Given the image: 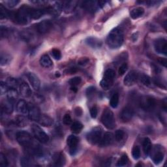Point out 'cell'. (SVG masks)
Instances as JSON below:
<instances>
[{"instance_id":"6da1fadb","label":"cell","mask_w":167,"mask_h":167,"mask_svg":"<svg viewBox=\"0 0 167 167\" xmlns=\"http://www.w3.org/2000/svg\"><path fill=\"white\" fill-rule=\"evenodd\" d=\"M123 33L121 29L116 28L113 29L107 37L106 42L108 46L112 49H117L120 48L123 42Z\"/></svg>"},{"instance_id":"7a4b0ae2","label":"cell","mask_w":167,"mask_h":167,"mask_svg":"<svg viewBox=\"0 0 167 167\" xmlns=\"http://www.w3.org/2000/svg\"><path fill=\"white\" fill-rule=\"evenodd\" d=\"M31 8L23 5L16 13H11L10 18L14 20L17 23L20 24H28L31 18Z\"/></svg>"},{"instance_id":"3957f363","label":"cell","mask_w":167,"mask_h":167,"mask_svg":"<svg viewBox=\"0 0 167 167\" xmlns=\"http://www.w3.org/2000/svg\"><path fill=\"white\" fill-rule=\"evenodd\" d=\"M101 122L108 129H113L116 127V120L114 113L109 109H106L102 114Z\"/></svg>"},{"instance_id":"277c9868","label":"cell","mask_w":167,"mask_h":167,"mask_svg":"<svg viewBox=\"0 0 167 167\" xmlns=\"http://www.w3.org/2000/svg\"><path fill=\"white\" fill-rule=\"evenodd\" d=\"M115 77L116 73L114 70L112 69H107L105 72L103 78L100 82L101 87L106 90L110 89L114 82Z\"/></svg>"},{"instance_id":"5b68a950","label":"cell","mask_w":167,"mask_h":167,"mask_svg":"<svg viewBox=\"0 0 167 167\" xmlns=\"http://www.w3.org/2000/svg\"><path fill=\"white\" fill-rule=\"evenodd\" d=\"M31 131L35 138L40 142L45 144L47 143L49 141V137L39 126L35 124L32 125Z\"/></svg>"},{"instance_id":"8992f818","label":"cell","mask_w":167,"mask_h":167,"mask_svg":"<svg viewBox=\"0 0 167 167\" xmlns=\"http://www.w3.org/2000/svg\"><path fill=\"white\" fill-rule=\"evenodd\" d=\"M86 138L91 144H99L102 138V129L100 127L93 128L87 134Z\"/></svg>"},{"instance_id":"52a82bcc","label":"cell","mask_w":167,"mask_h":167,"mask_svg":"<svg viewBox=\"0 0 167 167\" xmlns=\"http://www.w3.org/2000/svg\"><path fill=\"white\" fill-rule=\"evenodd\" d=\"M156 105L155 100L149 96H144L140 99V106L146 111L152 110Z\"/></svg>"},{"instance_id":"ba28073f","label":"cell","mask_w":167,"mask_h":167,"mask_svg":"<svg viewBox=\"0 0 167 167\" xmlns=\"http://www.w3.org/2000/svg\"><path fill=\"white\" fill-rule=\"evenodd\" d=\"M154 48L155 52L160 54L166 55L167 41L165 38H159L154 42Z\"/></svg>"},{"instance_id":"9c48e42d","label":"cell","mask_w":167,"mask_h":167,"mask_svg":"<svg viewBox=\"0 0 167 167\" xmlns=\"http://www.w3.org/2000/svg\"><path fill=\"white\" fill-rule=\"evenodd\" d=\"M79 139L74 135H70L67 139V144L69 148V153L71 155L76 154L77 152Z\"/></svg>"},{"instance_id":"30bf717a","label":"cell","mask_w":167,"mask_h":167,"mask_svg":"<svg viewBox=\"0 0 167 167\" xmlns=\"http://www.w3.org/2000/svg\"><path fill=\"white\" fill-rule=\"evenodd\" d=\"M28 116L32 121H37L41 115L39 108L34 105L28 104Z\"/></svg>"},{"instance_id":"8fae6325","label":"cell","mask_w":167,"mask_h":167,"mask_svg":"<svg viewBox=\"0 0 167 167\" xmlns=\"http://www.w3.org/2000/svg\"><path fill=\"white\" fill-rule=\"evenodd\" d=\"M138 77L139 75L137 71H131L127 74L124 80H123V84L126 86L133 85L136 82Z\"/></svg>"},{"instance_id":"7c38bea8","label":"cell","mask_w":167,"mask_h":167,"mask_svg":"<svg viewBox=\"0 0 167 167\" xmlns=\"http://www.w3.org/2000/svg\"><path fill=\"white\" fill-rule=\"evenodd\" d=\"M52 27V23L48 20H42L37 25V30L39 34H44L49 31Z\"/></svg>"},{"instance_id":"4fadbf2b","label":"cell","mask_w":167,"mask_h":167,"mask_svg":"<svg viewBox=\"0 0 167 167\" xmlns=\"http://www.w3.org/2000/svg\"><path fill=\"white\" fill-rule=\"evenodd\" d=\"M134 115L133 109L129 106H125L122 109L120 113V118L123 122L129 121Z\"/></svg>"},{"instance_id":"5bb4252c","label":"cell","mask_w":167,"mask_h":167,"mask_svg":"<svg viewBox=\"0 0 167 167\" xmlns=\"http://www.w3.org/2000/svg\"><path fill=\"white\" fill-rule=\"evenodd\" d=\"M32 87L35 90H39L41 86V81L39 77L33 73H29L27 75Z\"/></svg>"},{"instance_id":"9a60e30c","label":"cell","mask_w":167,"mask_h":167,"mask_svg":"<svg viewBox=\"0 0 167 167\" xmlns=\"http://www.w3.org/2000/svg\"><path fill=\"white\" fill-rule=\"evenodd\" d=\"M20 93L24 97H30L32 95V91L30 87V85L25 82H22L19 85Z\"/></svg>"},{"instance_id":"2e32d148","label":"cell","mask_w":167,"mask_h":167,"mask_svg":"<svg viewBox=\"0 0 167 167\" xmlns=\"http://www.w3.org/2000/svg\"><path fill=\"white\" fill-rule=\"evenodd\" d=\"M52 160L54 165L56 166H62L65 164H66V157L63 153L59 152L56 153L54 155H53Z\"/></svg>"},{"instance_id":"e0dca14e","label":"cell","mask_w":167,"mask_h":167,"mask_svg":"<svg viewBox=\"0 0 167 167\" xmlns=\"http://www.w3.org/2000/svg\"><path fill=\"white\" fill-rule=\"evenodd\" d=\"M114 140V136L113 134L110 132H106L105 133L103 137H102L101 141L99 142L100 146H107L110 145Z\"/></svg>"},{"instance_id":"ac0fdd59","label":"cell","mask_w":167,"mask_h":167,"mask_svg":"<svg viewBox=\"0 0 167 167\" xmlns=\"http://www.w3.org/2000/svg\"><path fill=\"white\" fill-rule=\"evenodd\" d=\"M85 42L88 46L93 48H99L102 46V44H103V42H102L100 39L93 37H88V38L85 40Z\"/></svg>"},{"instance_id":"d6986e66","label":"cell","mask_w":167,"mask_h":167,"mask_svg":"<svg viewBox=\"0 0 167 167\" xmlns=\"http://www.w3.org/2000/svg\"><path fill=\"white\" fill-rule=\"evenodd\" d=\"M83 7L89 12H95L99 7V2L95 1H86L83 3Z\"/></svg>"},{"instance_id":"ffe728a7","label":"cell","mask_w":167,"mask_h":167,"mask_svg":"<svg viewBox=\"0 0 167 167\" xmlns=\"http://www.w3.org/2000/svg\"><path fill=\"white\" fill-rule=\"evenodd\" d=\"M39 124L45 127H50L53 124V120L50 116L46 114H41L39 120L37 121Z\"/></svg>"},{"instance_id":"44dd1931","label":"cell","mask_w":167,"mask_h":167,"mask_svg":"<svg viewBox=\"0 0 167 167\" xmlns=\"http://www.w3.org/2000/svg\"><path fill=\"white\" fill-rule=\"evenodd\" d=\"M17 112L22 114H26L28 112V104L24 100H20L17 105Z\"/></svg>"},{"instance_id":"7402d4cb","label":"cell","mask_w":167,"mask_h":167,"mask_svg":"<svg viewBox=\"0 0 167 167\" xmlns=\"http://www.w3.org/2000/svg\"><path fill=\"white\" fill-rule=\"evenodd\" d=\"M13 102L7 99V101H3L2 103V110L5 114H10L13 111Z\"/></svg>"},{"instance_id":"603a6c76","label":"cell","mask_w":167,"mask_h":167,"mask_svg":"<svg viewBox=\"0 0 167 167\" xmlns=\"http://www.w3.org/2000/svg\"><path fill=\"white\" fill-rule=\"evenodd\" d=\"M39 63L41 66L45 68H49L53 66V63L50 58L46 54L41 56L39 60Z\"/></svg>"},{"instance_id":"cb8c5ba5","label":"cell","mask_w":167,"mask_h":167,"mask_svg":"<svg viewBox=\"0 0 167 167\" xmlns=\"http://www.w3.org/2000/svg\"><path fill=\"white\" fill-rule=\"evenodd\" d=\"M6 95H7V99L13 102V103L18 97V91L17 90V89L14 88H9Z\"/></svg>"},{"instance_id":"d4e9b609","label":"cell","mask_w":167,"mask_h":167,"mask_svg":"<svg viewBox=\"0 0 167 167\" xmlns=\"http://www.w3.org/2000/svg\"><path fill=\"white\" fill-rule=\"evenodd\" d=\"M144 8L141 7H138L131 10V11L130 12V16L133 19L135 20L140 17H141L144 14Z\"/></svg>"},{"instance_id":"484cf974","label":"cell","mask_w":167,"mask_h":167,"mask_svg":"<svg viewBox=\"0 0 167 167\" xmlns=\"http://www.w3.org/2000/svg\"><path fill=\"white\" fill-rule=\"evenodd\" d=\"M152 148V142L149 138H145L143 141V149L145 155H148L151 152Z\"/></svg>"},{"instance_id":"4316f807","label":"cell","mask_w":167,"mask_h":167,"mask_svg":"<svg viewBox=\"0 0 167 167\" xmlns=\"http://www.w3.org/2000/svg\"><path fill=\"white\" fill-rule=\"evenodd\" d=\"M82 129H83V125L79 121H74L71 124V129L73 133L78 134L81 132Z\"/></svg>"},{"instance_id":"83f0119b","label":"cell","mask_w":167,"mask_h":167,"mask_svg":"<svg viewBox=\"0 0 167 167\" xmlns=\"http://www.w3.org/2000/svg\"><path fill=\"white\" fill-rule=\"evenodd\" d=\"M10 15H11V13L9 12L2 4H0V19L3 20L10 18Z\"/></svg>"},{"instance_id":"f1b7e54d","label":"cell","mask_w":167,"mask_h":167,"mask_svg":"<svg viewBox=\"0 0 167 167\" xmlns=\"http://www.w3.org/2000/svg\"><path fill=\"white\" fill-rule=\"evenodd\" d=\"M110 104L113 109H116V108L118 106V104H119V95H118L117 93H115L113 94L110 99Z\"/></svg>"},{"instance_id":"f546056e","label":"cell","mask_w":167,"mask_h":167,"mask_svg":"<svg viewBox=\"0 0 167 167\" xmlns=\"http://www.w3.org/2000/svg\"><path fill=\"white\" fill-rule=\"evenodd\" d=\"M11 61V56L7 54L2 53L1 54V65L2 66H5L9 64Z\"/></svg>"},{"instance_id":"4dcf8cb0","label":"cell","mask_w":167,"mask_h":167,"mask_svg":"<svg viewBox=\"0 0 167 167\" xmlns=\"http://www.w3.org/2000/svg\"><path fill=\"white\" fill-rule=\"evenodd\" d=\"M15 123L16 124L18 125L19 127H24L28 124V121H27L26 117L22 116H19L16 118Z\"/></svg>"},{"instance_id":"1f68e13d","label":"cell","mask_w":167,"mask_h":167,"mask_svg":"<svg viewBox=\"0 0 167 167\" xmlns=\"http://www.w3.org/2000/svg\"><path fill=\"white\" fill-rule=\"evenodd\" d=\"M164 159V153L162 152H157L153 157V163L156 165H158L162 162Z\"/></svg>"},{"instance_id":"d6a6232c","label":"cell","mask_w":167,"mask_h":167,"mask_svg":"<svg viewBox=\"0 0 167 167\" xmlns=\"http://www.w3.org/2000/svg\"><path fill=\"white\" fill-rule=\"evenodd\" d=\"M132 156L134 159H138L141 157V149L138 146H134L132 149Z\"/></svg>"},{"instance_id":"836d02e7","label":"cell","mask_w":167,"mask_h":167,"mask_svg":"<svg viewBox=\"0 0 167 167\" xmlns=\"http://www.w3.org/2000/svg\"><path fill=\"white\" fill-rule=\"evenodd\" d=\"M0 35H1V37L2 39L7 38V37H9L10 35L9 29L3 26H1V29H0Z\"/></svg>"},{"instance_id":"e575fe53","label":"cell","mask_w":167,"mask_h":167,"mask_svg":"<svg viewBox=\"0 0 167 167\" xmlns=\"http://www.w3.org/2000/svg\"><path fill=\"white\" fill-rule=\"evenodd\" d=\"M76 2H67L66 4L64 5V9L67 13H69L74 9V8L76 6Z\"/></svg>"},{"instance_id":"d590c367","label":"cell","mask_w":167,"mask_h":167,"mask_svg":"<svg viewBox=\"0 0 167 167\" xmlns=\"http://www.w3.org/2000/svg\"><path fill=\"white\" fill-rule=\"evenodd\" d=\"M20 165L22 166H30L33 165V163L28 157H23L20 159Z\"/></svg>"},{"instance_id":"8d00e7d4","label":"cell","mask_w":167,"mask_h":167,"mask_svg":"<svg viewBox=\"0 0 167 167\" xmlns=\"http://www.w3.org/2000/svg\"><path fill=\"white\" fill-rule=\"evenodd\" d=\"M128 162V157L126 154H123L121 158L119 159V161H117V166H125Z\"/></svg>"},{"instance_id":"74e56055","label":"cell","mask_w":167,"mask_h":167,"mask_svg":"<svg viewBox=\"0 0 167 167\" xmlns=\"http://www.w3.org/2000/svg\"><path fill=\"white\" fill-rule=\"evenodd\" d=\"M82 81V79L79 77H74L71 79L69 80V84L71 85V86H74V87H77L78 85H79Z\"/></svg>"},{"instance_id":"f35d334b","label":"cell","mask_w":167,"mask_h":167,"mask_svg":"<svg viewBox=\"0 0 167 167\" xmlns=\"http://www.w3.org/2000/svg\"><path fill=\"white\" fill-rule=\"evenodd\" d=\"M125 137V133L123 130L119 129V130H117L115 133V139L116 141L117 142H120Z\"/></svg>"},{"instance_id":"ab89813d","label":"cell","mask_w":167,"mask_h":167,"mask_svg":"<svg viewBox=\"0 0 167 167\" xmlns=\"http://www.w3.org/2000/svg\"><path fill=\"white\" fill-rule=\"evenodd\" d=\"M140 78V80H141V81L142 82V83L144 85L148 86L151 84V79L148 76H147V75L141 74V77H138V78Z\"/></svg>"},{"instance_id":"60d3db41","label":"cell","mask_w":167,"mask_h":167,"mask_svg":"<svg viewBox=\"0 0 167 167\" xmlns=\"http://www.w3.org/2000/svg\"><path fill=\"white\" fill-rule=\"evenodd\" d=\"M8 161L3 153H0V166L2 167H6L8 166Z\"/></svg>"},{"instance_id":"b9f144b4","label":"cell","mask_w":167,"mask_h":167,"mask_svg":"<svg viewBox=\"0 0 167 167\" xmlns=\"http://www.w3.org/2000/svg\"><path fill=\"white\" fill-rule=\"evenodd\" d=\"M52 55L54 57V58L56 59L57 60H60L62 58V54L60 50L57 49V48H54L52 51Z\"/></svg>"},{"instance_id":"7bdbcfd3","label":"cell","mask_w":167,"mask_h":167,"mask_svg":"<svg viewBox=\"0 0 167 167\" xmlns=\"http://www.w3.org/2000/svg\"><path fill=\"white\" fill-rule=\"evenodd\" d=\"M128 69V66L126 63H123L121 66L120 67L119 70H118V73L120 75V76H122V75L124 74L125 72L127 71Z\"/></svg>"},{"instance_id":"ee69618b","label":"cell","mask_w":167,"mask_h":167,"mask_svg":"<svg viewBox=\"0 0 167 167\" xmlns=\"http://www.w3.org/2000/svg\"><path fill=\"white\" fill-rule=\"evenodd\" d=\"M9 89V87L6 82H1V89H0V90H1L2 95L6 94L7 93Z\"/></svg>"},{"instance_id":"f6af8a7d","label":"cell","mask_w":167,"mask_h":167,"mask_svg":"<svg viewBox=\"0 0 167 167\" xmlns=\"http://www.w3.org/2000/svg\"><path fill=\"white\" fill-rule=\"evenodd\" d=\"M96 91V88L94 87V86H90V87L88 88V89H86V95H87L88 97H92Z\"/></svg>"},{"instance_id":"bcb514c9","label":"cell","mask_w":167,"mask_h":167,"mask_svg":"<svg viewBox=\"0 0 167 167\" xmlns=\"http://www.w3.org/2000/svg\"><path fill=\"white\" fill-rule=\"evenodd\" d=\"M63 121L64 124L66 125H69L72 124V119H71V116H70L69 114H67L65 115L63 117Z\"/></svg>"},{"instance_id":"7dc6e473","label":"cell","mask_w":167,"mask_h":167,"mask_svg":"<svg viewBox=\"0 0 167 167\" xmlns=\"http://www.w3.org/2000/svg\"><path fill=\"white\" fill-rule=\"evenodd\" d=\"M20 36H21V38L23 40H24L25 41H28L29 40L31 39V38L32 37V35H31V34H30L29 32H28V31L22 33Z\"/></svg>"},{"instance_id":"c3c4849f","label":"cell","mask_w":167,"mask_h":167,"mask_svg":"<svg viewBox=\"0 0 167 167\" xmlns=\"http://www.w3.org/2000/svg\"><path fill=\"white\" fill-rule=\"evenodd\" d=\"M5 3V5H7L9 7L13 8L19 3V1H18V0H9V1H6Z\"/></svg>"},{"instance_id":"681fc988","label":"cell","mask_w":167,"mask_h":167,"mask_svg":"<svg viewBox=\"0 0 167 167\" xmlns=\"http://www.w3.org/2000/svg\"><path fill=\"white\" fill-rule=\"evenodd\" d=\"M97 114H98V110H97V108L96 106H94L92 108H91L90 115H91V117L95 118L97 117Z\"/></svg>"},{"instance_id":"f907efd6","label":"cell","mask_w":167,"mask_h":167,"mask_svg":"<svg viewBox=\"0 0 167 167\" xmlns=\"http://www.w3.org/2000/svg\"><path fill=\"white\" fill-rule=\"evenodd\" d=\"M89 62V59L87 58H80V60L78 61V64L80 66H85V65L87 64Z\"/></svg>"},{"instance_id":"816d5d0a","label":"cell","mask_w":167,"mask_h":167,"mask_svg":"<svg viewBox=\"0 0 167 167\" xmlns=\"http://www.w3.org/2000/svg\"><path fill=\"white\" fill-rule=\"evenodd\" d=\"M78 71V69L76 67H71L67 69V71H66V73L69 74H74L75 73H77Z\"/></svg>"},{"instance_id":"f5cc1de1","label":"cell","mask_w":167,"mask_h":167,"mask_svg":"<svg viewBox=\"0 0 167 167\" xmlns=\"http://www.w3.org/2000/svg\"><path fill=\"white\" fill-rule=\"evenodd\" d=\"M75 113H76V114L77 116H81L82 115V110L81 109H80V108H77L76 110H75Z\"/></svg>"},{"instance_id":"db71d44e","label":"cell","mask_w":167,"mask_h":167,"mask_svg":"<svg viewBox=\"0 0 167 167\" xmlns=\"http://www.w3.org/2000/svg\"><path fill=\"white\" fill-rule=\"evenodd\" d=\"M71 90L73 91H74V92H77L78 89H77V87H74V86H71Z\"/></svg>"}]
</instances>
